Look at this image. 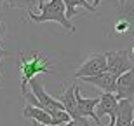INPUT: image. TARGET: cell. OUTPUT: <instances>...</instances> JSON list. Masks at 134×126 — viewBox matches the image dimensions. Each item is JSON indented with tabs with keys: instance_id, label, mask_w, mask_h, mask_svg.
<instances>
[{
	"instance_id": "6da1fadb",
	"label": "cell",
	"mask_w": 134,
	"mask_h": 126,
	"mask_svg": "<svg viewBox=\"0 0 134 126\" xmlns=\"http://www.w3.org/2000/svg\"><path fill=\"white\" fill-rule=\"evenodd\" d=\"M38 7H40V14H33L30 11L28 14V19L26 21H33V23H45V21H54L58 25H61L63 28H66L68 32L73 33L75 26L71 25V19H68L66 16V5L65 0H49V2H44V0H38Z\"/></svg>"
},
{
	"instance_id": "277c9868",
	"label": "cell",
	"mask_w": 134,
	"mask_h": 126,
	"mask_svg": "<svg viewBox=\"0 0 134 126\" xmlns=\"http://www.w3.org/2000/svg\"><path fill=\"white\" fill-rule=\"evenodd\" d=\"M75 89H77V84H71L68 88V89L63 93V95L59 96V100L63 102V105H65V110L68 112L70 116H71V119H75V121L82 123L84 126H92L91 124V121H87V117L82 116V112H80L79 109V102H77V96H75Z\"/></svg>"
},
{
	"instance_id": "3957f363",
	"label": "cell",
	"mask_w": 134,
	"mask_h": 126,
	"mask_svg": "<svg viewBox=\"0 0 134 126\" xmlns=\"http://www.w3.org/2000/svg\"><path fill=\"white\" fill-rule=\"evenodd\" d=\"M108 70V58L106 54H91L85 58V61L75 70V77L82 79V77H92V75H99L103 72Z\"/></svg>"
},
{
	"instance_id": "8992f818",
	"label": "cell",
	"mask_w": 134,
	"mask_h": 126,
	"mask_svg": "<svg viewBox=\"0 0 134 126\" xmlns=\"http://www.w3.org/2000/svg\"><path fill=\"white\" fill-rule=\"evenodd\" d=\"M30 88H31V91H33L35 95H37V98L40 100V109H45L47 112L54 110V109H65V105H63L61 100H56L54 96H51L49 93H45L42 81H38L37 77H33L30 81Z\"/></svg>"
},
{
	"instance_id": "4fadbf2b",
	"label": "cell",
	"mask_w": 134,
	"mask_h": 126,
	"mask_svg": "<svg viewBox=\"0 0 134 126\" xmlns=\"http://www.w3.org/2000/svg\"><path fill=\"white\" fill-rule=\"evenodd\" d=\"M35 5V0H7V5L9 9H28L31 11V7Z\"/></svg>"
},
{
	"instance_id": "ac0fdd59",
	"label": "cell",
	"mask_w": 134,
	"mask_h": 126,
	"mask_svg": "<svg viewBox=\"0 0 134 126\" xmlns=\"http://www.w3.org/2000/svg\"><path fill=\"white\" fill-rule=\"evenodd\" d=\"M5 56H9V53H7L5 49H2V47H0V60H2V58H5Z\"/></svg>"
},
{
	"instance_id": "44dd1931",
	"label": "cell",
	"mask_w": 134,
	"mask_h": 126,
	"mask_svg": "<svg viewBox=\"0 0 134 126\" xmlns=\"http://www.w3.org/2000/svg\"><path fill=\"white\" fill-rule=\"evenodd\" d=\"M125 2H127V0H119V4L122 5V7H124V5H125Z\"/></svg>"
},
{
	"instance_id": "52a82bcc",
	"label": "cell",
	"mask_w": 134,
	"mask_h": 126,
	"mask_svg": "<svg viewBox=\"0 0 134 126\" xmlns=\"http://www.w3.org/2000/svg\"><path fill=\"white\" fill-rule=\"evenodd\" d=\"M117 79H119V77L115 75V74H111L110 70L103 72V74H99V75L82 77V81H84V82L99 88L103 93H117Z\"/></svg>"
},
{
	"instance_id": "603a6c76",
	"label": "cell",
	"mask_w": 134,
	"mask_h": 126,
	"mask_svg": "<svg viewBox=\"0 0 134 126\" xmlns=\"http://www.w3.org/2000/svg\"><path fill=\"white\" fill-rule=\"evenodd\" d=\"M132 54H134V46H132Z\"/></svg>"
},
{
	"instance_id": "d6986e66",
	"label": "cell",
	"mask_w": 134,
	"mask_h": 126,
	"mask_svg": "<svg viewBox=\"0 0 134 126\" xmlns=\"http://www.w3.org/2000/svg\"><path fill=\"white\" fill-rule=\"evenodd\" d=\"M4 5H7V0H0V7H4Z\"/></svg>"
},
{
	"instance_id": "2e32d148",
	"label": "cell",
	"mask_w": 134,
	"mask_h": 126,
	"mask_svg": "<svg viewBox=\"0 0 134 126\" xmlns=\"http://www.w3.org/2000/svg\"><path fill=\"white\" fill-rule=\"evenodd\" d=\"M5 30H7V28H5V25L2 23V21H0V41L4 39V33H5Z\"/></svg>"
},
{
	"instance_id": "30bf717a",
	"label": "cell",
	"mask_w": 134,
	"mask_h": 126,
	"mask_svg": "<svg viewBox=\"0 0 134 126\" xmlns=\"http://www.w3.org/2000/svg\"><path fill=\"white\" fill-rule=\"evenodd\" d=\"M117 96L119 100L127 98L134 102V67L117 79Z\"/></svg>"
},
{
	"instance_id": "ba28073f",
	"label": "cell",
	"mask_w": 134,
	"mask_h": 126,
	"mask_svg": "<svg viewBox=\"0 0 134 126\" xmlns=\"http://www.w3.org/2000/svg\"><path fill=\"white\" fill-rule=\"evenodd\" d=\"M98 110L99 116H110V124L115 126L117 123V112H119V96L115 93H103L101 95V102L98 103Z\"/></svg>"
},
{
	"instance_id": "5bb4252c",
	"label": "cell",
	"mask_w": 134,
	"mask_h": 126,
	"mask_svg": "<svg viewBox=\"0 0 134 126\" xmlns=\"http://www.w3.org/2000/svg\"><path fill=\"white\" fill-rule=\"evenodd\" d=\"M129 28H131V25H129V21H125V19H120L119 23H115V26H113L115 33H119V35H125V33L129 32Z\"/></svg>"
},
{
	"instance_id": "8fae6325",
	"label": "cell",
	"mask_w": 134,
	"mask_h": 126,
	"mask_svg": "<svg viewBox=\"0 0 134 126\" xmlns=\"http://www.w3.org/2000/svg\"><path fill=\"white\" fill-rule=\"evenodd\" d=\"M132 121H134L132 100H127V98L119 100V112H117V123H115V126H129Z\"/></svg>"
},
{
	"instance_id": "7a4b0ae2",
	"label": "cell",
	"mask_w": 134,
	"mask_h": 126,
	"mask_svg": "<svg viewBox=\"0 0 134 126\" xmlns=\"http://www.w3.org/2000/svg\"><path fill=\"white\" fill-rule=\"evenodd\" d=\"M18 68H19L21 75V93H23V91H26V86L30 84L33 77H37L38 74H51L52 63L49 61V58L40 54L38 51H33L30 58H26L25 54L19 56Z\"/></svg>"
},
{
	"instance_id": "ffe728a7",
	"label": "cell",
	"mask_w": 134,
	"mask_h": 126,
	"mask_svg": "<svg viewBox=\"0 0 134 126\" xmlns=\"http://www.w3.org/2000/svg\"><path fill=\"white\" fill-rule=\"evenodd\" d=\"M92 5H94L96 9H98V5H99V0H94V2H92Z\"/></svg>"
},
{
	"instance_id": "7c38bea8",
	"label": "cell",
	"mask_w": 134,
	"mask_h": 126,
	"mask_svg": "<svg viewBox=\"0 0 134 126\" xmlns=\"http://www.w3.org/2000/svg\"><path fill=\"white\" fill-rule=\"evenodd\" d=\"M65 5H66V16H68V19L75 18L77 12H79V7H84V9L91 11V12H94L96 7L94 5H91L87 0H65Z\"/></svg>"
},
{
	"instance_id": "9a60e30c",
	"label": "cell",
	"mask_w": 134,
	"mask_h": 126,
	"mask_svg": "<svg viewBox=\"0 0 134 126\" xmlns=\"http://www.w3.org/2000/svg\"><path fill=\"white\" fill-rule=\"evenodd\" d=\"M63 126H84L82 123H79V121H75V119H71L70 123H66V124H63Z\"/></svg>"
},
{
	"instance_id": "e0dca14e",
	"label": "cell",
	"mask_w": 134,
	"mask_h": 126,
	"mask_svg": "<svg viewBox=\"0 0 134 126\" xmlns=\"http://www.w3.org/2000/svg\"><path fill=\"white\" fill-rule=\"evenodd\" d=\"M31 123H33V126H58V124H42V123L35 121V119H31Z\"/></svg>"
},
{
	"instance_id": "7402d4cb",
	"label": "cell",
	"mask_w": 134,
	"mask_h": 126,
	"mask_svg": "<svg viewBox=\"0 0 134 126\" xmlns=\"http://www.w3.org/2000/svg\"><path fill=\"white\" fill-rule=\"evenodd\" d=\"M129 126H134V121H132V123H131V124H129Z\"/></svg>"
},
{
	"instance_id": "9c48e42d",
	"label": "cell",
	"mask_w": 134,
	"mask_h": 126,
	"mask_svg": "<svg viewBox=\"0 0 134 126\" xmlns=\"http://www.w3.org/2000/svg\"><path fill=\"white\" fill-rule=\"evenodd\" d=\"M75 96H77V102H79V109L82 112V116L84 117H89L94 121L96 126H101L99 123V116L94 112V109L98 107V103L101 102V96H96V98H84V96L80 95V88L77 86V89H75Z\"/></svg>"
},
{
	"instance_id": "5b68a950",
	"label": "cell",
	"mask_w": 134,
	"mask_h": 126,
	"mask_svg": "<svg viewBox=\"0 0 134 126\" xmlns=\"http://www.w3.org/2000/svg\"><path fill=\"white\" fill-rule=\"evenodd\" d=\"M106 58H108V70L117 77H120L122 74H125L134 67L127 51H108Z\"/></svg>"
}]
</instances>
